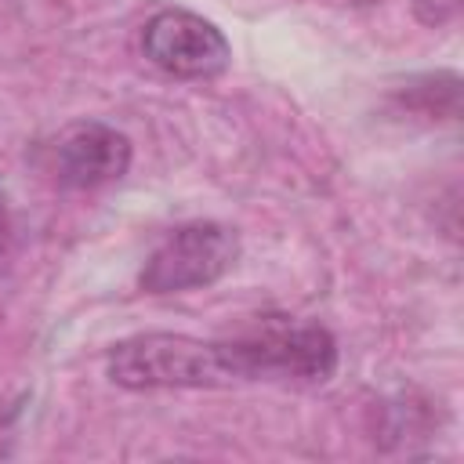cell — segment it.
Returning a JSON list of instances; mask_svg holds the SVG:
<instances>
[{
    "mask_svg": "<svg viewBox=\"0 0 464 464\" xmlns=\"http://www.w3.org/2000/svg\"><path fill=\"white\" fill-rule=\"evenodd\" d=\"M105 377L130 392L152 388H221L236 381V366L225 341H203L192 334H134L109 348Z\"/></svg>",
    "mask_w": 464,
    "mask_h": 464,
    "instance_id": "6da1fadb",
    "label": "cell"
},
{
    "mask_svg": "<svg viewBox=\"0 0 464 464\" xmlns=\"http://www.w3.org/2000/svg\"><path fill=\"white\" fill-rule=\"evenodd\" d=\"M11 246H14V225H11V210H7V199L0 196V272L11 257Z\"/></svg>",
    "mask_w": 464,
    "mask_h": 464,
    "instance_id": "52a82bcc",
    "label": "cell"
},
{
    "mask_svg": "<svg viewBox=\"0 0 464 464\" xmlns=\"http://www.w3.org/2000/svg\"><path fill=\"white\" fill-rule=\"evenodd\" d=\"M239 257L236 228L221 221H185L145 257L138 286L145 294H185L218 283Z\"/></svg>",
    "mask_w": 464,
    "mask_h": 464,
    "instance_id": "3957f363",
    "label": "cell"
},
{
    "mask_svg": "<svg viewBox=\"0 0 464 464\" xmlns=\"http://www.w3.org/2000/svg\"><path fill=\"white\" fill-rule=\"evenodd\" d=\"M413 11L424 25H446L457 18L460 0H413Z\"/></svg>",
    "mask_w": 464,
    "mask_h": 464,
    "instance_id": "8992f818",
    "label": "cell"
},
{
    "mask_svg": "<svg viewBox=\"0 0 464 464\" xmlns=\"http://www.w3.org/2000/svg\"><path fill=\"white\" fill-rule=\"evenodd\" d=\"M141 51L160 72L174 80H210L225 72L232 58L225 33L210 18L185 7L156 11L141 29Z\"/></svg>",
    "mask_w": 464,
    "mask_h": 464,
    "instance_id": "277c9868",
    "label": "cell"
},
{
    "mask_svg": "<svg viewBox=\"0 0 464 464\" xmlns=\"http://www.w3.org/2000/svg\"><path fill=\"white\" fill-rule=\"evenodd\" d=\"M225 344L236 381H330L337 370V341L319 323L265 319Z\"/></svg>",
    "mask_w": 464,
    "mask_h": 464,
    "instance_id": "7a4b0ae2",
    "label": "cell"
},
{
    "mask_svg": "<svg viewBox=\"0 0 464 464\" xmlns=\"http://www.w3.org/2000/svg\"><path fill=\"white\" fill-rule=\"evenodd\" d=\"M127 167L130 138L109 123H72L54 149V170L65 188H102L109 181H120Z\"/></svg>",
    "mask_w": 464,
    "mask_h": 464,
    "instance_id": "5b68a950",
    "label": "cell"
}]
</instances>
